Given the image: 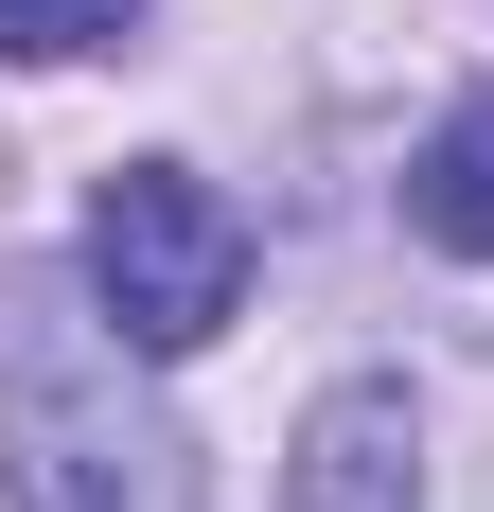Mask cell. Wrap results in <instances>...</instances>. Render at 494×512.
Returning a JSON list of instances; mask_svg holds the SVG:
<instances>
[{
    "mask_svg": "<svg viewBox=\"0 0 494 512\" xmlns=\"http://www.w3.org/2000/svg\"><path fill=\"white\" fill-rule=\"evenodd\" d=\"M124 18H142V0H0V53H36V71H53V53H106Z\"/></svg>",
    "mask_w": 494,
    "mask_h": 512,
    "instance_id": "cell-5",
    "label": "cell"
},
{
    "mask_svg": "<svg viewBox=\"0 0 494 512\" xmlns=\"http://www.w3.org/2000/svg\"><path fill=\"white\" fill-rule=\"evenodd\" d=\"M89 301L142 336V354H212L247 318V212L212 195L195 159H124L89 195Z\"/></svg>",
    "mask_w": 494,
    "mask_h": 512,
    "instance_id": "cell-2",
    "label": "cell"
},
{
    "mask_svg": "<svg viewBox=\"0 0 494 512\" xmlns=\"http://www.w3.org/2000/svg\"><path fill=\"white\" fill-rule=\"evenodd\" d=\"M283 512H424V424H406L389 371H353V389H318V407H300Z\"/></svg>",
    "mask_w": 494,
    "mask_h": 512,
    "instance_id": "cell-3",
    "label": "cell"
},
{
    "mask_svg": "<svg viewBox=\"0 0 494 512\" xmlns=\"http://www.w3.org/2000/svg\"><path fill=\"white\" fill-rule=\"evenodd\" d=\"M0 495L18 512H212L177 407L142 389V336L71 283L0 301Z\"/></svg>",
    "mask_w": 494,
    "mask_h": 512,
    "instance_id": "cell-1",
    "label": "cell"
},
{
    "mask_svg": "<svg viewBox=\"0 0 494 512\" xmlns=\"http://www.w3.org/2000/svg\"><path fill=\"white\" fill-rule=\"evenodd\" d=\"M406 230L459 248V265H494V89L424 124V159H406Z\"/></svg>",
    "mask_w": 494,
    "mask_h": 512,
    "instance_id": "cell-4",
    "label": "cell"
}]
</instances>
